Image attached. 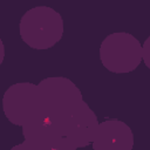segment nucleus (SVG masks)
I'll return each mask as SVG.
<instances>
[{"label": "nucleus", "instance_id": "obj_1", "mask_svg": "<svg viewBox=\"0 0 150 150\" xmlns=\"http://www.w3.org/2000/svg\"><path fill=\"white\" fill-rule=\"evenodd\" d=\"M64 23L61 14L49 6H35L26 11L19 21V35L32 49L46 50L63 36Z\"/></svg>", "mask_w": 150, "mask_h": 150}, {"label": "nucleus", "instance_id": "obj_2", "mask_svg": "<svg viewBox=\"0 0 150 150\" xmlns=\"http://www.w3.org/2000/svg\"><path fill=\"white\" fill-rule=\"evenodd\" d=\"M98 54L102 66L114 74L131 73L143 61L141 42L127 32L108 34L100 45Z\"/></svg>", "mask_w": 150, "mask_h": 150}, {"label": "nucleus", "instance_id": "obj_3", "mask_svg": "<svg viewBox=\"0 0 150 150\" xmlns=\"http://www.w3.org/2000/svg\"><path fill=\"white\" fill-rule=\"evenodd\" d=\"M43 111L61 118L71 114L83 101L80 88L64 76H49L38 83Z\"/></svg>", "mask_w": 150, "mask_h": 150}, {"label": "nucleus", "instance_id": "obj_4", "mask_svg": "<svg viewBox=\"0 0 150 150\" xmlns=\"http://www.w3.org/2000/svg\"><path fill=\"white\" fill-rule=\"evenodd\" d=\"M2 111L8 122L18 127L43 114L38 84L18 82L9 86L2 95Z\"/></svg>", "mask_w": 150, "mask_h": 150}, {"label": "nucleus", "instance_id": "obj_5", "mask_svg": "<svg viewBox=\"0 0 150 150\" xmlns=\"http://www.w3.org/2000/svg\"><path fill=\"white\" fill-rule=\"evenodd\" d=\"M53 118L62 136L64 150H75L91 144L100 123L95 111L84 100L71 114Z\"/></svg>", "mask_w": 150, "mask_h": 150}, {"label": "nucleus", "instance_id": "obj_6", "mask_svg": "<svg viewBox=\"0 0 150 150\" xmlns=\"http://www.w3.org/2000/svg\"><path fill=\"white\" fill-rule=\"evenodd\" d=\"M21 128L23 141L12 150H64L62 136L50 115L43 112Z\"/></svg>", "mask_w": 150, "mask_h": 150}, {"label": "nucleus", "instance_id": "obj_7", "mask_svg": "<svg viewBox=\"0 0 150 150\" xmlns=\"http://www.w3.org/2000/svg\"><path fill=\"white\" fill-rule=\"evenodd\" d=\"M134 142V132L125 122L108 118L98 123L91 146L94 150H131Z\"/></svg>", "mask_w": 150, "mask_h": 150}, {"label": "nucleus", "instance_id": "obj_8", "mask_svg": "<svg viewBox=\"0 0 150 150\" xmlns=\"http://www.w3.org/2000/svg\"><path fill=\"white\" fill-rule=\"evenodd\" d=\"M142 49H143V62L145 64V67L148 69H150V35L144 40L143 45H142Z\"/></svg>", "mask_w": 150, "mask_h": 150}]
</instances>
